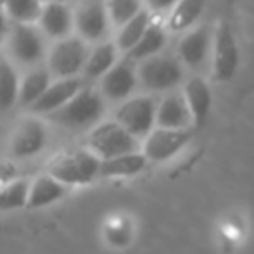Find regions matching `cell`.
<instances>
[{
  "instance_id": "484cf974",
  "label": "cell",
  "mask_w": 254,
  "mask_h": 254,
  "mask_svg": "<svg viewBox=\"0 0 254 254\" xmlns=\"http://www.w3.org/2000/svg\"><path fill=\"white\" fill-rule=\"evenodd\" d=\"M30 189H32V183H28L26 179L8 181L2 189V194H0V208L2 210H16V208L28 206Z\"/></svg>"
},
{
  "instance_id": "d4e9b609",
  "label": "cell",
  "mask_w": 254,
  "mask_h": 254,
  "mask_svg": "<svg viewBox=\"0 0 254 254\" xmlns=\"http://www.w3.org/2000/svg\"><path fill=\"white\" fill-rule=\"evenodd\" d=\"M2 6L4 16L14 24H30L34 20H40V14L44 10L42 0H2Z\"/></svg>"
},
{
  "instance_id": "603a6c76",
  "label": "cell",
  "mask_w": 254,
  "mask_h": 254,
  "mask_svg": "<svg viewBox=\"0 0 254 254\" xmlns=\"http://www.w3.org/2000/svg\"><path fill=\"white\" fill-rule=\"evenodd\" d=\"M151 24H153V14L149 10L139 12L133 20H129L127 24H123L119 28V32H117V38H115L117 50H121L125 54L131 52L137 46V42L143 38V34L149 30Z\"/></svg>"
},
{
  "instance_id": "7a4b0ae2",
  "label": "cell",
  "mask_w": 254,
  "mask_h": 254,
  "mask_svg": "<svg viewBox=\"0 0 254 254\" xmlns=\"http://www.w3.org/2000/svg\"><path fill=\"white\" fill-rule=\"evenodd\" d=\"M103 95L93 87H83L71 101H67L62 109L50 115L54 123H60L67 129H83L93 125L103 115Z\"/></svg>"
},
{
  "instance_id": "ffe728a7",
  "label": "cell",
  "mask_w": 254,
  "mask_h": 254,
  "mask_svg": "<svg viewBox=\"0 0 254 254\" xmlns=\"http://www.w3.org/2000/svg\"><path fill=\"white\" fill-rule=\"evenodd\" d=\"M115 64H117V46L113 42H101V44H97L89 52V58H87L83 75L87 79L103 77Z\"/></svg>"
},
{
  "instance_id": "3957f363",
  "label": "cell",
  "mask_w": 254,
  "mask_h": 254,
  "mask_svg": "<svg viewBox=\"0 0 254 254\" xmlns=\"http://www.w3.org/2000/svg\"><path fill=\"white\" fill-rule=\"evenodd\" d=\"M87 149L95 153L101 161H109L121 155L135 153L139 149L137 137H133L125 127H121L115 119L97 123L89 137H87Z\"/></svg>"
},
{
  "instance_id": "8992f818",
  "label": "cell",
  "mask_w": 254,
  "mask_h": 254,
  "mask_svg": "<svg viewBox=\"0 0 254 254\" xmlns=\"http://www.w3.org/2000/svg\"><path fill=\"white\" fill-rule=\"evenodd\" d=\"M87 58L89 50L85 46V40L79 36H67L52 46L48 54V69L60 79L77 77V73L85 69Z\"/></svg>"
},
{
  "instance_id": "4fadbf2b",
  "label": "cell",
  "mask_w": 254,
  "mask_h": 254,
  "mask_svg": "<svg viewBox=\"0 0 254 254\" xmlns=\"http://www.w3.org/2000/svg\"><path fill=\"white\" fill-rule=\"evenodd\" d=\"M190 139L189 129H163L155 127L149 137H145L143 143V153L149 161L161 163L171 157H175Z\"/></svg>"
},
{
  "instance_id": "9c48e42d",
  "label": "cell",
  "mask_w": 254,
  "mask_h": 254,
  "mask_svg": "<svg viewBox=\"0 0 254 254\" xmlns=\"http://www.w3.org/2000/svg\"><path fill=\"white\" fill-rule=\"evenodd\" d=\"M240 62V52L236 38L228 24L220 22L214 30V46H212V75L216 81H228Z\"/></svg>"
},
{
  "instance_id": "44dd1931",
  "label": "cell",
  "mask_w": 254,
  "mask_h": 254,
  "mask_svg": "<svg viewBox=\"0 0 254 254\" xmlns=\"http://www.w3.org/2000/svg\"><path fill=\"white\" fill-rule=\"evenodd\" d=\"M204 8V0H179V4L167 14V30L169 32H189L190 26L198 20Z\"/></svg>"
},
{
  "instance_id": "8fae6325",
  "label": "cell",
  "mask_w": 254,
  "mask_h": 254,
  "mask_svg": "<svg viewBox=\"0 0 254 254\" xmlns=\"http://www.w3.org/2000/svg\"><path fill=\"white\" fill-rule=\"evenodd\" d=\"M137 85H139V75H137L135 62L123 58L101 77L99 91L103 97L123 103L129 99V95L135 91Z\"/></svg>"
},
{
  "instance_id": "cb8c5ba5",
  "label": "cell",
  "mask_w": 254,
  "mask_h": 254,
  "mask_svg": "<svg viewBox=\"0 0 254 254\" xmlns=\"http://www.w3.org/2000/svg\"><path fill=\"white\" fill-rule=\"evenodd\" d=\"M147 161L149 159L145 157V153L139 151L101 161V177H133L147 167Z\"/></svg>"
},
{
  "instance_id": "4316f807",
  "label": "cell",
  "mask_w": 254,
  "mask_h": 254,
  "mask_svg": "<svg viewBox=\"0 0 254 254\" xmlns=\"http://www.w3.org/2000/svg\"><path fill=\"white\" fill-rule=\"evenodd\" d=\"M0 77H2V95H0V101H2V109L8 111L16 99L20 97V79H18V71L16 67L4 60L2 62V69H0Z\"/></svg>"
},
{
  "instance_id": "2e32d148",
  "label": "cell",
  "mask_w": 254,
  "mask_h": 254,
  "mask_svg": "<svg viewBox=\"0 0 254 254\" xmlns=\"http://www.w3.org/2000/svg\"><path fill=\"white\" fill-rule=\"evenodd\" d=\"M38 22L46 36L64 40V38H67L69 30L73 26V12L69 10L67 4L50 0L48 4H44V10H42Z\"/></svg>"
},
{
  "instance_id": "83f0119b",
  "label": "cell",
  "mask_w": 254,
  "mask_h": 254,
  "mask_svg": "<svg viewBox=\"0 0 254 254\" xmlns=\"http://www.w3.org/2000/svg\"><path fill=\"white\" fill-rule=\"evenodd\" d=\"M107 10H109L111 24L119 28L129 20H133L139 12H143L141 0H107Z\"/></svg>"
},
{
  "instance_id": "ac0fdd59",
  "label": "cell",
  "mask_w": 254,
  "mask_h": 254,
  "mask_svg": "<svg viewBox=\"0 0 254 254\" xmlns=\"http://www.w3.org/2000/svg\"><path fill=\"white\" fill-rule=\"evenodd\" d=\"M167 26L165 24H161V22H157V20H153V24L149 26V30L143 34V38L137 42V46L131 50V52H127L125 54V58L127 60H131V62H145V60H149V58H155V56H159V52L165 48V44H167Z\"/></svg>"
},
{
  "instance_id": "f546056e",
  "label": "cell",
  "mask_w": 254,
  "mask_h": 254,
  "mask_svg": "<svg viewBox=\"0 0 254 254\" xmlns=\"http://www.w3.org/2000/svg\"><path fill=\"white\" fill-rule=\"evenodd\" d=\"M58 2H64V0H58Z\"/></svg>"
},
{
  "instance_id": "9a60e30c",
  "label": "cell",
  "mask_w": 254,
  "mask_h": 254,
  "mask_svg": "<svg viewBox=\"0 0 254 254\" xmlns=\"http://www.w3.org/2000/svg\"><path fill=\"white\" fill-rule=\"evenodd\" d=\"M192 113L183 91H171L159 99L157 107V127L163 129H189Z\"/></svg>"
},
{
  "instance_id": "f1b7e54d",
  "label": "cell",
  "mask_w": 254,
  "mask_h": 254,
  "mask_svg": "<svg viewBox=\"0 0 254 254\" xmlns=\"http://www.w3.org/2000/svg\"><path fill=\"white\" fill-rule=\"evenodd\" d=\"M145 4L151 14H169L179 4V0H145Z\"/></svg>"
},
{
  "instance_id": "5b68a950",
  "label": "cell",
  "mask_w": 254,
  "mask_h": 254,
  "mask_svg": "<svg viewBox=\"0 0 254 254\" xmlns=\"http://www.w3.org/2000/svg\"><path fill=\"white\" fill-rule=\"evenodd\" d=\"M4 40L8 54L16 64L34 65L46 54L44 38L38 28H34L32 24H14V22L12 28H8L6 16H4Z\"/></svg>"
},
{
  "instance_id": "7402d4cb",
  "label": "cell",
  "mask_w": 254,
  "mask_h": 254,
  "mask_svg": "<svg viewBox=\"0 0 254 254\" xmlns=\"http://www.w3.org/2000/svg\"><path fill=\"white\" fill-rule=\"evenodd\" d=\"M52 85V71L48 67H34L32 71H28L20 83V97L18 101L22 105H34L44 93L46 89Z\"/></svg>"
},
{
  "instance_id": "277c9868",
  "label": "cell",
  "mask_w": 254,
  "mask_h": 254,
  "mask_svg": "<svg viewBox=\"0 0 254 254\" xmlns=\"http://www.w3.org/2000/svg\"><path fill=\"white\" fill-rule=\"evenodd\" d=\"M139 85L145 91H171L181 85L185 71L179 58L173 56H155L139 64L137 67Z\"/></svg>"
},
{
  "instance_id": "6da1fadb",
  "label": "cell",
  "mask_w": 254,
  "mask_h": 254,
  "mask_svg": "<svg viewBox=\"0 0 254 254\" xmlns=\"http://www.w3.org/2000/svg\"><path fill=\"white\" fill-rule=\"evenodd\" d=\"M48 175L67 185H87L101 175V159L89 149H77L58 155L48 165Z\"/></svg>"
},
{
  "instance_id": "7c38bea8",
  "label": "cell",
  "mask_w": 254,
  "mask_h": 254,
  "mask_svg": "<svg viewBox=\"0 0 254 254\" xmlns=\"http://www.w3.org/2000/svg\"><path fill=\"white\" fill-rule=\"evenodd\" d=\"M46 141H48L46 125L36 117H28L14 129L8 153L12 159H28L38 155L46 147Z\"/></svg>"
},
{
  "instance_id": "52a82bcc",
  "label": "cell",
  "mask_w": 254,
  "mask_h": 254,
  "mask_svg": "<svg viewBox=\"0 0 254 254\" xmlns=\"http://www.w3.org/2000/svg\"><path fill=\"white\" fill-rule=\"evenodd\" d=\"M157 107L159 101L155 97L135 95L115 109V121L137 139L149 137V133L157 125Z\"/></svg>"
},
{
  "instance_id": "ba28073f",
  "label": "cell",
  "mask_w": 254,
  "mask_h": 254,
  "mask_svg": "<svg viewBox=\"0 0 254 254\" xmlns=\"http://www.w3.org/2000/svg\"><path fill=\"white\" fill-rule=\"evenodd\" d=\"M109 22L107 0H81L73 12V26L79 32V38L89 42L103 40L107 36Z\"/></svg>"
},
{
  "instance_id": "30bf717a",
  "label": "cell",
  "mask_w": 254,
  "mask_h": 254,
  "mask_svg": "<svg viewBox=\"0 0 254 254\" xmlns=\"http://www.w3.org/2000/svg\"><path fill=\"white\" fill-rule=\"evenodd\" d=\"M214 46V32H210L206 26L192 28L185 32V36L179 42V60L189 69H202L208 58L212 56Z\"/></svg>"
},
{
  "instance_id": "5bb4252c",
  "label": "cell",
  "mask_w": 254,
  "mask_h": 254,
  "mask_svg": "<svg viewBox=\"0 0 254 254\" xmlns=\"http://www.w3.org/2000/svg\"><path fill=\"white\" fill-rule=\"evenodd\" d=\"M83 87H85V85H83V79H79V77L58 79V81H54V83L46 89V93L32 105V111L50 117L52 113H56L58 109H62L67 101H71Z\"/></svg>"
},
{
  "instance_id": "d6986e66",
  "label": "cell",
  "mask_w": 254,
  "mask_h": 254,
  "mask_svg": "<svg viewBox=\"0 0 254 254\" xmlns=\"http://www.w3.org/2000/svg\"><path fill=\"white\" fill-rule=\"evenodd\" d=\"M64 194H65V185L64 183H60L52 175H42L32 183L28 208H42V206L54 204Z\"/></svg>"
},
{
  "instance_id": "e0dca14e",
  "label": "cell",
  "mask_w": 254,
  "mask_h": 254,
  "mask_svg": "<svg viewBox=\"0 0 254 254\" xmlns=\"http://www.w3.org/2000/svg\"><path fill=\"white\" fill-rule=\"evenodd\" d=\"M183 95L192 113V123L196 125L204 123L208 117L210 105H212V93H210V85L206 83V79L200 75L189 77L183 85Z\"/></svg>"
}]
</instances>
